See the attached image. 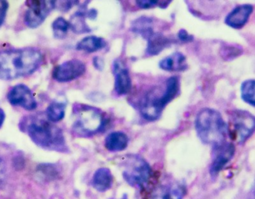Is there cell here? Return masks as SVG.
<instances>
[{"mask_svg": "<svg viewBox=\"0 0 255 199\" xmlns=\"http://www.w3.org/2000/svg\"><path fill=\"white\" fill-rule=\"evenodd\" d=\"M235 153V146L233 143H225L214 147V158L211 164L210 173L215 176L223 170L226 164L233 158Z\"/></svg>", "mask_w": 255, "mask_h": 199, "instance_id": "obj_11", "label": "cell"}, {"mask_svg": "<svg viewBox=\"0 0 255 199\" xmlns=\"http://www.w3.org/2000/svg\"><path fill=\"white\" fill-rule=\"evenodd\" d=\"M253 10H254V7L250 4L237 6L226 16L225 22L231 28H235V29L242 28L248 22Z\"/></svg>", "mask_w": 255, "mask_h": 199, "instance_id": "obj_12", "label": "cell"}, {"mask_svg": "<svg viewBox=\"0 0 255 199\" xmlns=\"http://www.w3.org/2000/svg\"><path fill=\"white\" fill-rule=\"evenodd\" d=\"M52 27L54 37L56 39L62 40L67 36V31L70 28V24L64 18L58 17L54 21Z\"/></svg>", "mask_w": 255, "mask_h": 199, "instance_id": "obj_23", "label": "cell"}, {"mask_svg": "<svg viewBox=\"0 0 255 199\" xmlns=\"http://www.w3.org/2000/svg\"><path fill=\"white\" fill-rule=\"evenodd\" d=\"M179 80L173 76L166 81V89L163 95L157 96L154 93H148L140 105V113L147 121L158 119L163 109L170 103L179 92Z\"/></svg>", "mask_w": 255, "mask_h": 199, "instance_id": "obj_5", "label": "cell"}, {"mask_svg": "<svg viewBox=\"0 0 255 199\" xmlns=\"http://www.w3.org/2000/svg\"><path fill=\"white\" fill-rule=\"evenodd\" d=\"M128 137L122 132H114L106 137L105 146L110 152H121L127 149Z\"/></svg>", "mask_w": 255, "mask_h": 199, "instance_id": "obj_16", "label": "cell"}, {"mask_svg": "<svg viewBox=\"0 0 255 199\" xmlns=\"http://www.w3.org/2000/svg\"><path fill=\"white\" fill-rule=\"evenodd\" d=\"M146 52L148 56H154L159 55L165 48L170 44V40L162 34L154 32L149 38L147 40Z\"/></svg>", "mask_w": 255, "mask_h": 199, "instance_id": "obj_17", "label": "cell"}, {"mask_svg": "<svg viewBox=\"0 0 255 199\" xmlns=\"http://www.w3.org/2000/svg\"><path fill=\"white\" fill-rule=\"evenodd\" d=\"M106 44L107 43L106 40L102 37L93 35L88 36L77 43L76 49L88 52V53H93V52L101 50L103 48L106 47Z\"/></svg>", "mask_w": 255, "mask_h": 199, "instance_id": "obj_18", "label": "cell"}, {"mask_svg": "<svg viewBox=\"0 0 255 199\" xmlns=\"http://www.w3.org/2000/svg\"><path fill=\"white\" fill-rule=\"evenodd\" d=\"M7 9H8V3H7V1H4V0H0V26L4 22Z\"/></svg>", "mask_w": 255, "mask_h": 199, "instance_id": "obj_26", "label": "cell"}, {"mask_svg": "<svg viewBox=\"0 0 255 199\" xmlns=\"http://www.w3.org/2000/svg\"><path fill=\"white\" fill-rule=\"evenodd\" d=\"M178 37L181 41L184 42V43H190V42L193 41V39H194L193 36L189 34L185 29L180 30Z\"/></svg>", "mask_w": 255, "mask_h": 199, "instance_id": "obj_27", "label": "cell"}, {"mask_svg": "<svg viewBox=\"0 0 255 199\" xmlns=\"http://www.w3.org/2000/svg\"><path fill=\"white\" fill-rule=\"evenodd\" d=\"M4 179H5V165L0 157V186L4 182Z\"/></svg>", "mask_w": 255, "mask_h": 199, "instance_id": "obj_28", "label": "cell"}, {"mask_svg": "<svg viewBox=\"0 0 255 199\" xmlns=\"http://www.w3.org/2000/svg\"><path fill=\"white\" fill-rule=\"evenodd\" d=\"M21 124L24 132L39 147L56 152L67 150L63 132L53 123L37 117H31L24 119Z\"/></svg>", "mask_w": 255, "mask_h": 199, "instance_id": "obj_2", "label": "cell"}, {"mask_svg": "<svg viewBox=\"0 0 255 199\" xmlns=\"http://www.w3.org/2000/svg\"><path fill=\"white\" fill-rule=\"evenodd\" d=\"M241 92L243 100L251 106H255V80L250 79L243 82Z\"/></svg>", "mask_w": 255, "mask_h": 199, "instance_id": "obj_22", "label": "cell"}, {"mask_svg": "<svg viewBox=\"0 0 255 199\" xmlns=\"http://www.w3.org/2000/svg\"><path fill=\"white\" fill-rule=\"evenodd\" d=\"M42 62L43 55L35 48L0 51V80H14L31 75Z\"/></svg>", "mask_w": 255, "mask_h": 199, "instance_id": "obj_1", "label": "cell"}, {"mask_svg": "<svg viewBox=\"0 0 255 199\" xmlns=\"http://www.w3.org/2000/svg\"><path fill=\"white\" fill-rule=\"evenodd\" d=\"M152 20L151 18L147 16H140L133 21L130 27V30L136 34H139L145 40H148L153 34Z\"/></svg>", "mask_w": 255, "mask_h": 199, "instance_id": "obj_19", "label": "cell"}, {"mask_svg": "<svg viewBox=\"0 0 255 199\" xmlns=\"http://www.w3.org/2000/svg\"><path fill=\"white\" fill-rule=\"evenodd\" d=\"M73 112L77 119L73 126L75 134L81 137H89L103 131L107 124V118L100 109L89 105L75 106Z\"/></svg>", "mask_w": 255, "mask_h": 199, "instance_id": "obj_4", "label": "cell"}, {"mask_svg": "<svg viewBox=\"0 0 255 199\" xmlns=\"http://www.w3.org/2000/svg\"><path fill=\"white\" fill-rule=\"evenodd\" d=\"M85 19L86 16L84 10H78L70 17L69 24L73 32L77 34L91 32V29L87 24Z\"/></svg>", "mask_w": 255, "mask_h": 199, "instance_id": "obj_20", "label": "cell"}, {"mask_svg": "<svg viewBox=\"0 0 255 199\" xmlns=\"http://www.w3.org/2000/svg\"><path fill=\"white\" fill-rule=\"evenodd\" d=\"M123 176L127 183L144 191L151 185V169L145 159L139 155H128L124 162Z\"/></svg>", "mask_w": 255, "mask_h": 199, "instance_id": "obj_6", "label": "cell"}, {"mask_svg": "<svg viewBox=\"0 0 255 199\" xmlns=\"http://www.w3.org/2000/svg\"><path fill=\"white\" fill-rule=\"evenodd\" d=\"M228 130L238 143H244L255 132V117L248 111H232Z\"/></svg>", "mask_w": 255, "mask_h": 199, "instance_id": "obj_7", "label": "cell"}, {"mask_svg": "<svg viewBox=\"0 0 255 199\" xmlns=\"http://www.w3.org/2000/svg\"><path fill=\"white\" fill-rule=\"evenodd\" d=\"M4 119H5V114H4V111L0 108V128L2 126Z\"/></svg>", "mask_w": 255, "mask_h": 199, "instance_id": "obj_32", "label": "cell"}, {"mask_svg": "<svg viewBox=\"0 0 255 199\" xmlns=\"http://www.w3.org/2000/svg\"><path fill=\"white\" fill-rule=\"evenodd\" d=\"M65 110L66 103L62 102H52L46 109V118L50 122H58L64 118Z\"/></svg>", "mask_w": 255, "mask_h": 199, "instance_id": "obj_21", "label": "cell"}, {"mask_svg": "<svg viewBox=\"0 0 255 199\" xmlns=\"http://www.w3.org/2000/svg\"><path fill=\"white\" fill-rule=\"evenodd\" d=\"M93 62H94V66L97 70L99 71H103V68H104V61H103V59L99 58V57H95L93 60Z\"/></svg>", "mask_w": 255, "mask_h": 199, "instance_id": "obj_29", "label": "cell"}, {"mask_svg": "<svg viewBox=\"0 0 255 199\" xmlns=\"http://www.w3.org/2000/svg\"><path fill=\"white\" fill-rule=\"evenodd\" d=\"M114 73H115V89L120 95H127L132 87L131 79L129 75L128 70L124 68L120 61L114 63Z\"/></svg>", "mask_w": 255, "mask_h": 199, "instance_id": "obj_13", "label": "cell"}, {"mask_svg": "<svg viewBox=\"0 0 255 199\" xmlns=\"http://www.w3.org/2000/svg\"><path fill=\"white\" fill-rule=\"evenodd\" d=\"M7 98L12 106H20L25 110H34L37 106L31 89L24 84L13 86L7 93Z\"/></svg>", "mask_w": 255, "mask_h": 199, "instance_id": "obj_10", "label": "cell"}, {"mask_svg": "<svg viewBox=\"0 0 255 199\" xmlns=\"http://www.w3.org/2000/svg\"><path fill=\"white\" fill-rule=\"evenodd\" d=\"M28 6L24 22L28 28H37L40 26L48 15L55 8V1L46 0H29L25 1Z\"/></svg>", "mask_w": 255, "mask_h": 199, "instance_id": "obj_8", "label": "cell"}, {"mask_svg": "<svg viewBox=\"0 0 255 199\" xmlns=\"http://www.w3.org/2000/svg\"><path fill=\"white\" fill-rule=\"evenodd\" d=\"M76 1H62L61 3L62 4H59V9L63 11H67L70 10L72 7H73V3H75Z\"/></svg>", "mask_w": 255, "mask_h": 199, "instance_id": "obj_30", "label": "cell"}, {"mask_svg": "<svg viewBox=\"0 0 255 199\" xmlns=\"http://www.w3.org/2000/svg\"><path fill=\"white\" fill-rule=\"evenodd\" d=\"M92 184L99 192L109 191L113 184V175L111 170L106 167L97 170L93 177Z\"/></svg>", "mask_w": 255, "mask_h": 199, "instance_id": "obj_15", "label": "cell"}, {"mask_svg": "<svg viewBox=\"0 0 255 199\" xmlns=\"http://www.w3.org/2000/svg\"><path fill=\"white\" fill-rule=\"evenodd\" d=\"M159 67L167 71H179L187 68L186 57L181 52H175L159 63Z\"/></svg>", "mask_w": 255, "mask_h": 199, "instance_id": "obj_14", "label": "cell"}, {"mask_svg": "<svg viewBox=\"0 0 255 199\" xmlns=\"http://www.w3.org/2000/svg\"><path fill=\"white\" fill-rule=\"evenodd\" d=\"M253 199H255V185L254 188H253Z\"/></svg>", "mask_w": 255, "mask_h": 199, "instance_id": "obj_33", "label": "cell"}, {"mask_svg": "<svg viewBox=\"0 0 255 199\" xmlns=\"http://www.w3.org/2000/svg\"><path fill=\"white\" fill-rule=\"evenodd\" d=\"M97 15H98V12L96 9H91L85 12V16L91 19H95L97 17Z\"/></svg>", "mask_w": 255, "mask_h": 199, "instance_id": "obj_31", "label": "cell"}, {"mask_svg": "<svg viewBox=\"0 0 255 199\" xmlns=\"http://www.w3.org/2000/svg\"><path fill=\"white\" fill-rule=\"evenodd\" d=\"M136 4L142 9H149L158 5V1L154 0H137Z\"/></svg>", "mask_w": 255, "mask_h": 199, "instance_id": "obj_25", "label": "cell"}, {"mask_svg": "<svg viewBox=\"0 0 255 199\" xmlns=\"http://www.w3.org/2000/svg\"><path fill=\"white\" fill-rule=\"evenodd\" d=\"M196 130L200 140L213 147L225 143L229 130L223 116L215 109L205 108L196 116Z\"/></svg>", "mask_w": 255, "mask_h": 199, "instance_id": "obj_3", "label": "cell"}, {"mask_svg": "<svg viewBox=\"0 0 255 199\" xmlns=\"http://www.w3.org/2000/svg\"><path fill=\"white\" fill-rule=\"evenodd\" d=\"M86 71L85 64L79 60H70L57 66L52 71L54 80L60 83L73 81Z\"/></svg>", "mask_w": 255, "mask_h": 199, "instance_id": "obj_9", "label": "cell"}, {"mask_svg": "<svg viewBox=\"0 0 255 199\" xmlns=\"http://www.w3.org/2000/svg\"><path fill=\"white\" fill-rule=\"evenodd\" d=\"M184 195V189L182 188L174 187L168 191L164 199H182Z\"/></svg>", "mask_w": 255, "mask_h": 199, "instance_id": "obj_24", "label": "cell"}, {"mask_svg": "<svg viewBox=\"0 0 255 199\" xmlns=\"http://www.w3.org/2000/svg\"><path fill=\"white\" fill-rule=\"evenodd\" d=\"M121 199H128V197H127V195H124V197H123V198Z\"/></svg>", "mask_w": 255, "mask_h": 199, "instance_id": "obj_34", "label": "cell"}]
</instances>
